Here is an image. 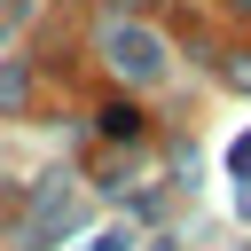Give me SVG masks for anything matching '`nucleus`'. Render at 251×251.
Wrapping results in <instances>:
<instances>
[{
	"label": "nucleus",
	"instance_id": "1",
	"mask_svg": "<svg viewBox=\"0 0 251 251\" xmlns=\"http://www.w3.org/2000/svg\"><path fill=\"white\" fill-rule=\"evenodd\" d=\"M102 47H110V63H118L126 78H165V47H157L149 31L118 24V31H102Z\"/></svg>",
	"mask_w": 251,
	"mask_h": 251
},
{
	"label": "nucleus",
	"instance_id": "2",
	"mask_svg": "<svg viewBox=\"0 0 251 251\" xmlns=\"http://www.w3.org/2000/svg\"><path fill=\"white\" fill-rule=\"evenodd\" d=\"M126 243H133V235H126V227H102V235H94V243H86V251H126Z\"/></svg>",
	"mask_w": 251,
	"mask_h": 251
},
{
	"label": "nucleus",
	"instance_id": "3",
	"mask_svg": "<svg viewBox=\"0 0 251 251\" xmlns=\"http://www.w3.org/2000/svg\"><path fill=\"white\" fill-rule=\"evenodd\" d=\"M227 165H235V173H251V141H235V157H227Z\"/></svg>",
	"mask_w": 251,
	"mask_h": 251
}]
</instances>
